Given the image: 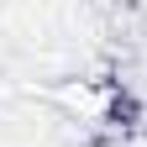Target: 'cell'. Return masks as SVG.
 Instances as JSON below:
<instances>
[]
</instances>
